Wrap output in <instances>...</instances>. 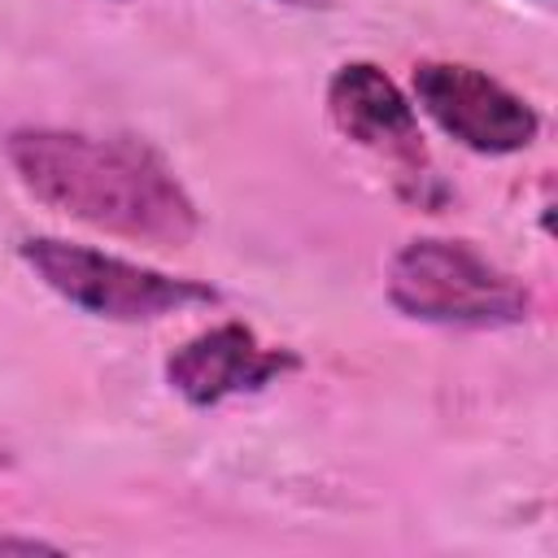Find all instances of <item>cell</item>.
I'll return each instance as SVG.
<instances>
[{
  "label": "cell",
  "mask_w": 558,
  "mask_h": 558,
  "mask_svg": "<svg viewBox=\"0 0 558 558\" xmlns=\"http://www.w3.org/2000/svg\"><path fill=\"white\" fill-rule=\"evenodd\" d=\"M4 157L35 201L87 227L161 248H179L196 235L201 218L192 196L140 140L26 126L4 140Z\"/></svg>",
  "instance_id": "6da1fadb"
},
{
  "label": "cell",
  "mask_w": 558,
  "mask_h": 558,
  "mask_svg": "<svg viewBox=\"0 0 558 558\" xmlns=\"http://www.w3.org/2000/svg\"><path fill=\"white\" fill-rule=\"evenodd\" d=\"M388 301L418 323L440 327H510L532 310L527 288L466 240L423 235L397 248L388 266Z\"/></svg>",
  "instance_id": "7a4b0ae2"
},
{
  "label": "cell",
  "mask_w": 558,
  "mask_h": 558,
  "mask_svg": "<svg viewBox=\"0 0 558 558\" xmlns=\"http://www.w3.org/2000/svg\"><path fill=\"white\" fill-rule=\"evenodd\" d=\"M22 262L74 310L113 323H153L187 305H214L218 292L196 279H179L87 244H70L57 235L22 240Z\"/></svg>",
  "instance_id": "3957f363"
},
{
  "label": "cell",
  "mask_w": 558,
  "mask_h": 558,
  "mask_svg": "<svg viewBox=\"0 0 558 558\" xmlns=\"http://www.w3.org/2000/svg\"><path fill=\"white\" fill-rule=\"evenodd\" d=\"M414 105L462 148L480 157H510L523 153L541 118L536 109L510 92L506 83L488 78L475 65L462 61H418L414 65Z\"/></svg>",
  "instance_id": "277c9868"
},
{
  "label": "cell",
  "mask_w": 558,
  "mask_h": 558,
  "mask_svg": "<svg viewBox=\"0 0 558 558\" xmlns=\"http://www.w3.org/2000/svg\"><path fill=\"white\" fill-rule=\"evenodd\" d=\"M292 349L262 344L244 323H218L166 357V384L196 410H209L240 392H262L279 375L296 371Z\"/></svg>",
  "instance_id": "5b68a950"
},
{
  "label": "cell",
  "mask_w": 558,
  "mask_h": 558,
  "mask_svg": "<svg viewBox=\"0 0 558 558\" xmlns=\"http://www.w3.org/2000/svg\"><path fill=\"white\" fill-rule=\"evenodd\" d=\"M327 113L353 144L401 161H423L418 109L371 61H344L327 83Z\"/></svg>",
  "instance_id": "8992f818"
},
{
  "label": "cell",
  "mask_w": 558,
  "mask_h": 558,
  "mask_svg": "<svg viewBox=\"0 0 558 558\" xmlns=\"http://www.w3.org/2000/svg\"><path fill=\"white\" fill-rule=\"evenodd\" d=\"M279 4H301V9H310V4H327V0H279Z\"/></svg>",
  "instance_id": "52a82bcc"
}]
</instances>
